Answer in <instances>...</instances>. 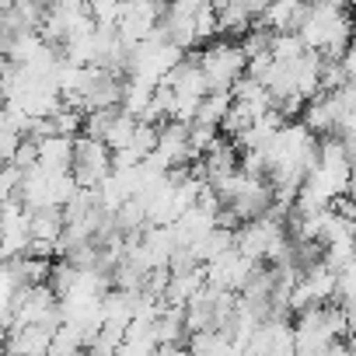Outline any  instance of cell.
<instances>
[{"label": "cell", "mask_w": 356, "mask_h": 356, "mask_svg": "<svg viewBox=\"0 0 356 356\" xmlns=\"http://www.w3.org/2000/svg\"><path fill=\"white\" fill-rule=\"evenodd\" d=\"M154 84L150 81H140V77H126L122 81V102H119V108L126 112V115H133V119H140L147 108H150V98H154Z\"/></svg>", "instance_id": "cell-7"}, {"label": "cell", "mask_w": 356, "mask_h": 356, "mask_svg": "<svg viewBox=\"0 0 356 356\" xmlns=\"http://www.w3.org/2000/svg\"><path fill=\"white\" fill-rule=\"evenodd\" d=\"M63 227H67L63 210H35V213H29V234H32V241L56 245L60 234H63Z\"/></svg>", "instance_id": "cell-8"}, {"label": "cell", "mask_w": 356, "mask_h": 356, "mask_svg": "<svg viewBox=\"0 0 356 356\" xmlns=\"http://www.w3.org/2000/svg\"><path fill=\"white\" fill-rule=\"evenodd\" d=\"M11 164H15L18 171H32V168H39V143H35V140H22L18 150H15V157H11Z\"/></svg>", "instance_id": "cell-13"}, {"label": "cell", "mask_w": 356, "mask_h": 356, "mask_svg": "<svg viewBox=\"0 0 356 356\" xmlns=\"http://www.w3.org/2000/svg\"><path fill=\"white\" fill-rule=\"evenodd\" d=\"M22 178H25V171H18L15 164H4V168H0V207L11 203V200H18Z\"/></svg>", "instance_id": "cell-11"}, {"label": "cell", "mask_w": 356, "mask_h": 356, "mask_svg": "<svg viewBox=\"0 0 356 356\" xmlns=\"http://www.w3.org/2000/svg\"><path fill=\"white\" fill-rule=\"evenodd\" d=\"M231 91H210L207 98H203V105H200V112H196V122L200 126H217L220 129V119L231 112Z\"/></svg>", "instance_id": "cell-10"}, {"label": "cell", "mask_w": 356, "mask_h": 356, "mask_svg": "<svg viewBox=\"0 0 356 356\" xmlns=\"http://www.w3.org/2000/svg\"><path fill=\"white\" fill-rule=\"evenodd\" d=\"M74 182L77 189H98L105 178L112 175V150L102 143V140H91V136H77L74 143Z\"/></svg>", "instance_id": "cell-2"}, {"label": "cell", "mask_w": 356, "mask_h": 356, "mask_svg": "<svg viewBox=\"0 0 356 356\" xmlns=\"http://www.w3.org/2000/svg\"><path fill=\"white\" fill-rule=\"evenodd\" d=\"M136 122L140 119H133V115H126L122 108L115 112V119H112V126L105 129V136H102V143L115 154V150H126L129 143H133V133H136Z\"/></svg>", "instance_id": "cell-9"}, {"label": "cell", "mask_w": 356, "mask_h": 356, "mask_svg": "<svg viewBox=\"0 0 356 356\" xmlns=\"http://www.w3.org/2000/svg\"><path fill=\"white\" fill-rule=\"evenodd\" d=\"M53 335L56 332H49L42 325L11 328L8 332V356H46L49 346H53Z\"/></svg>", "instance_id": "cell-4"}, {"label": "cell", "mask_w": 356, "mask_h": 356, "mask_svg": "<svg viewBox=\"0 0 356 356\" xmlns=\"http://www.w3.org/2000/svg\"><path fill=\"white\" fill-rule=\"evenodd\" d=\"M213 35H217V8H213V4H203L200 15H196V39L207 42V39H213Z\"/></svg>", "instance_id": "cell-14"}, {"label": "cell", "mask_w": 356, "mask_h": 356, "mask_svg": "<svg viewBox=\"0 0 356 356\" xmlns=\"http://www.w3.org/2000/svg\"><path fill=\"white\" fill-rule=\"evenodd\" d=\"M154 147H157V126L136 122V133H133V143H129V150H136V154H140V161H147V157L154 154Z\"/></svg>", "instance_id": "cell-12"}, {"label": "cell", "mask_w": 356, "mask_h": 356, "mask_svg": "<svg viewBox=\"0 0 356 356\" xmlns=\"http://www.w3.org/2000/svg\"><path fill=\"white\" fill-rule=\"evenodd\" d=\"M74 143L70 136H49L39 140V168L46 171H70L74 168Z\"/></svg>", "instance_id": "cell-5"}, {"label": "cell", "mask_w": 356, "mask_h": 356, "mask_svg": "<svg viewBox=\"0 0 356 356\" xmlns=\"http://www.w3.org/2000/svg\"><path fill=\"white\" fill-rule=\"evenodd\" d=\"M339 67H342L346 84H356V46H349V49H346V56L339 60Z\"/></svg>", "instance_id": "cell-15"}, {"label": "cell", "mask_w": 356, "mask_h": 356, "mask_svg": "<svg viewBox=\"0 0 356 356\" xmlns=\"http://www.w3.org/2000/svg\"><path fill=\"white\" fill-rule=\"evenodd\" d=\"M234 248V231H224V227H213L210 234H203L189 252H193V259L200 262V266H210V262H217L220 255H227Z\"/></svg>", "instance_id": "cell-6"}, {"label": "cell", "mask_w": 356, "mask_h": 356, "mask_svg": "<svg viewBox=\"0 0 356 356\" xmlns=\"http://www.w3.org/2000/svg\"><path fill=\"white\" fill-rule=\"evenodd\" d=\"M0 356H8V332L0 328Z\"/></svg>", "instance_id": "cell-16"}, {"label": "cell", "mask_w": 356, "mask_h": 356, "mask_svg": "<svg viewBox=\"0 0 356 356\" xmlns=\"http://www.w3.org/2000/svg\"><path fill=\"white\" fill-rule=\"evenodd\" d=\"M353 46H356V22H353Z\"/></svg>", "instance_id": "cell-17"}, {"label": "cell", "mask_w": 356, "mask_h": 356, "mask_svg": "<svg viewBox=\"0 0 356 356\" xmlns=\"http://www.w3.org/2000/svg\"><path fill=\"white\" fill-rule=\"evenodd\" d=\"M196 63L210 84V91H231L245 70H248V60L241 53L238 42H227V39H217V42H207L203 53H196Z\"/></svg>", "instance_id": "cell-1"}, {"label": "cell", "mask_w": 356, "mask_h": 356, "mask_svg": "<svg viewBox=\"0 0 356 356\" xmlns=\"http://www.w3.org/2000/svg\"><path fill=\"white\" fill-rule=\"evenodd\" d=\"M0 108H4V91H0Z\"/></svg>", "instance_id": "cell-18"}, {"label": "cell", "mask_w": 356, "mask_h": 356, "mask_svg": "<svg viewBox=\"0 0 356 356\" xmlns=\"http://www.w3.org/2000/svg\"><path fill=\"white\" fill-rule=\"evenodd\" d=\"M200 0H178V4L164 8V18H161V35L175 46V49H193L200 39H196V15H200Z\"/></svg>", "instance_id": "cell-3"}]
</instances>
